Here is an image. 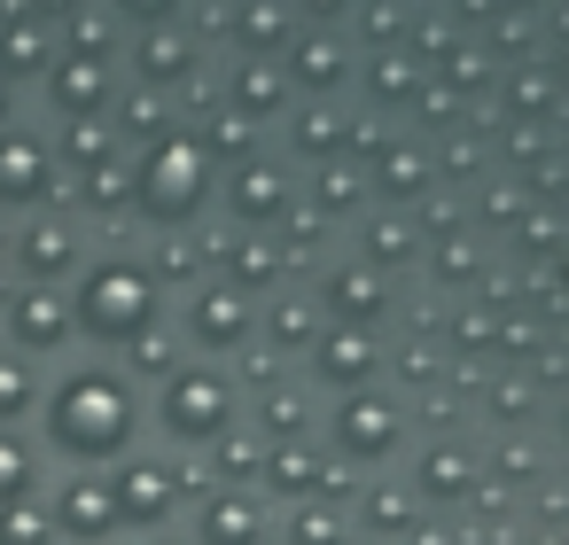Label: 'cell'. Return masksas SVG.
Wrapping results in <instances>:
<instances>
[{
	"label": "cell",
	"mask_w": 569,
	"mask_h": 545,
	"mask_svg": "<svg viewBox=\"0 0 569 545\" xmlns=\"http://www.w3.org/2000/svg\"><path fill=\"white\" fill-rule=\"evenodd\" d=\"M24 491H32V452H24L17 436H0V506L24 498Z\"/></svg>",
	"instance_id": "11"
},
{
	"label": "cell",
	"mask_w": 569,
	"mask_h": 545,
	"mask_svg": "<svg viewBox=\"0 0 569 545\" xmlns=\"http://www.w3.org/2000/svg\"><path fill=\"white\" fill-rule=\"evenodd\" d=\"M0 304H9V281H0Z\"/></svg>",
	"instance_id": "16"
},
{
	"label": "cell",
	"mask_w": 569,
	"mask_h": 545,
	"mask_svg": "<svg viewBox=\"0 0 569 545\" xmlns=\"http://www.w3.org/2000/svg\"><path fill=\"white\" fill-rule=\"evenodd\" d=\"M48 195V149L32 133L0 141V203H40Z\"/></svg>",
	"instance_id": "3"
},
{
	"label": "cell",
	"mask_w": 569,
	"mask_h": 545,
	"mask_svg": "<svg viewBox=\"0 0 569 545\" xmlns=\"http://www.w3.org/2000/svg\"><path fill=\"white\" fill-rule=\"evenodd\" d=\"M56 102L63 110H94L102 102V63H63L56 71Z\"/></svg>",
	"instance_id": "8"
},
{
	"label": "cell",
	"mask_w": 569,
	"mask_h": 545,
	"mask_svg": "<svg viewBox=\"0 0 569 545\" xmlns=\"http://www.w3.org/2000/svg\"><path fill=\"white\" fill-rule=\"evenodd\" d=\"M219 405H227L219 382H211V390H203V382H180V390H172V421H188V428H196V421H219Z\"/></svg>",
	"instance_id": "9"
},
{
	"label": "cell",
	"mask_w": 569,
	"mask_h": 545,
	"mask_svg": "<svg viewBox=\"0 0 569 545\" xmlns=\"http://www.w3.org/2000/svg\"><path fill=\"white\" fill-rule=\"evenodd\" d=\"M250 529H258V522H250V506H242V498H219V506L203 514V537H211V545H242Z\"/></svg>",
	"instance_id": "10"
},
{
	"label": "cell",
	"mask_w": 569,
	"mask_h": 545,
	"mask_svg": "<svg viewBox=\"0 0 569 545\" xmlns=\"http://www.w3.org/2000/svg\"><path fill=\"white\" fill-rule=\"evenodd\" d=\"M32 63H40V32L9 24V32H0V71H32Z\"/></svg>",
	"instance_id": "12"
},
{
	"label": "cell",
	"mask_w": 569,
	"mask_h": 545,
	"mask_svg": "<svg viewBox=\"0 0 569 545\" xmlns=\"http://www.w3.org/2000/svg\"><path fill=\"white\" fill-rule=\"evenodd\" d=\"M9 327H17V343H32V351H56V343L71 335V312H63L48 289H24V296L9 304Z\"/></svg>",
	"instance_id": "4"
},
{
	"label": "cell",
	"mask_w": 569,
	"mask_h": 545,
	"mask_svg": "<svg viewBox=\"0 0 569 545\" xmlns=\"http://www.w3.org/2000/svg\"><path fill=\"white\" fill-rule=\"evenodd\" d=\"M0 110H9V87H0Z\"/></svg>",
	"instance_id": "17"
},
{
	"label": "cell",
	"mask_w": 569,
	"mask_h": 545,
	"mask_svg": "<svg viewBox=\"0 0 569 545\" xmlns=\"http://www.w3.org/2000/svg\"><path fill=\"white\" fill-rule=\"evenodd\" d=\"M56 537V522L32 506V498H9V506H0V545H48Z\"/></svg>",
	"instance_id": "7"
},
{
	"label": "cell",
	"mask_w": 569,
	"mask_h": 545,
	"mask_svg": "<svg viewBox=\"0 0 569 545\" xmlns=\"http://www.w3.org/2000/svg\"><path fill=\"white\" fill-rule=\"evenodd\" d=\"M48 428H56V444H63V452H110V444L126 436V397H118V382H102V374L63 382V397H56Z\"/></svg>",
	"instance_id": "1"
},
{
	"label": "cell",
	"mask_w": 569,
	"mask_h": 545,
	"mask_svg": "<svg viewBox=\"0 0 569 545\" xmlns=\"http://www.w3.org/2000/svg\"><path fill=\"white\" fill-rule=\"evenodd\" d=\"M24 405H32V374H24V359H0V421L24 413Z\"/></svg>",
	"instance_id": "13"
},
{
	"label": "cell",
	"mask_w": 569,
	"mask_h": 545,
	"mask_svg": "<svg viewBox=\"0 0 569 545\" xmlns=\"http://www.w3.org/2000/svg\"><path fill=\"white\" fill-rule=\"evenodd\" d=\"M63 258H71V242H63V234H56V226H40V234H32V242H24V265H32V273H56V265H63Z\"/></svg>",
	"instance_id": "14"
},
{
	"label": "cell",
	"mask_w": 569,
	"mask_h": 545,
	"mask_svg": "<svg viewBox=\"0 0 569 545\" xmlns=\"http://www.w3.org/2000/svg\"><path fill=\"white\" fill-rule=\"evenodd\" d=\"M56 529H71V537H102V529H118V498H110L102 483H71L63 506H56Z\"/></svg>",
	"instance_id": "5"
},
{
	"label": "cell",
	"mask_w": 569,
	"mask_h": 545,
	"mask_svg": "<svg viewBox=\"0 0 569 545\" xmlns=\"http://www.w3.org/2000/svg\"><path fill=\"white\" fill-rule=\"evenodd\" d=\"M110 498H118V522H157L164 498H172V483H164V467H141V460H133V467L118 475Z\"/></svg>",
	"instance_id": "6"
},
{
	"label": "cell",
	"mask_w": 569,
	"mask_h": 545,
	"mask_svg": "<svg viewBox=\"0 0 569 545\" xmlns=\"http://www.w3.org/2000/svg\"><path fill=\"white\" fill-rule=\"evenodd\" d=\"M273 475H281V483H305V475H312V460H305V452H281V467H273Z\"/></svg>",
	"instance_id": "15"
},
{
	"label": "cell",
	"mask_w": 569,
	"mask_h": 545,
	"mask_svg": "<svg viewBox=\"0 0 569 545\" xmlns=\"http://www.w3.org/2000/svg\"><path fill=\"white\" fill-rule=\"evenodd\" d=\"M79 320L94 327V335H141L149 327V281L141 273H126V265H102V273H87V296H79Z\"/></svg>",
	"instance_id": "2"
}]
</instances>
